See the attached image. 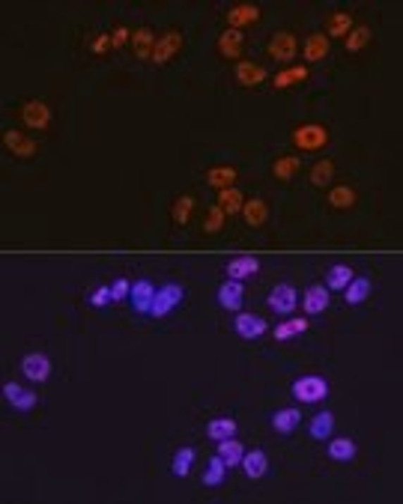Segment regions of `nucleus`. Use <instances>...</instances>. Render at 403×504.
Instances as JSON below:
<instances>
[{
    "mask_svg": "<svg viewBox=\"0 0 403 504\" xmlns=\"http://www.w3.org/2000/svg\"><path fill=\"white\" fill-rule=\"evenodd\" d=\"M266 215H269V206L263 203L260 197H251L245 200V206H242V218L248 227H260V224H266Z\"/></svg>",
    "mask_w": 403,
    "mask_h": 504,
    "instance_id": "27",
    "label": "nucleus"
},
{
    "mask_svg": "<svg viewBox=\"0 0 403 504\" xmlns=\"http://www.w3.org/2000/svg\"><path fill=\"white\" fill-rule=\"evenodd\" d=\"M192 462H194V448H180L173 453V462H170V472L176 477H185L192 472Z\"/></svg>",
    "mask_w": 403,
    "mask_h": 504,
    "instance_id": "38",
    "label": "nucleus"
},
{
    "mask_svg": "<svg viewBox=\"0 0 403 504\" xmlns=\"http://www.w3.org/2000/svg\"><path fill=\"white\" fill-rule=\"evenodd\" d=\"M216 453H218L224 462H228V469H230V465H239V462H242L245 448H242V442H236V436H230V439H221Z\"/></svg>",
    "mask_w": 403,
    "mask_h": 504,
    "instance_id": "28",
    "label": "nucleus"
},
{
    "mask_svg": "<svg viewBox=\"0 0 403 504\" xmlns=\"http://www.w3.org/2000/svg\"><path fill=\"white\" fill-rule=\"evenodd\" d=\"M182 48V33H176V30H168L165 36H159L156 39V48H153V66H165V63L180 51Z\"/></svg>",
    "mask_w": 403,
    "mask_h": 504,
    "instance_id": "8",
    "label": "nucleus"
},
{
    "mask_svg": "<svg viewBox=\"0 0 403 504\" xmlns=\"http://www.w3.org/2000/svg\"><path fill=\"white\" fill-rule=\"evenodd\" d=\"M132 308L137 310V313H147L149 317V308H153V298H156V286L149 284L147 278H141V281H135L132 284Z\"/></svg>",
    "mask_w": 403,
    "mask_h": 504,
    "instance_id": "12",
    "label": "nucleus"
},
{
    "mask_svg": "<svg viewBox=\"0 0 403 504\" xmlns=\"http://www.w3.org/2000/svg\"><path fill=\"white\" fill-rule=\"evenodd\" d=\"M114 301V296H111V286L105 284V286H96V293L90 296V305L93 308H105V305H111Z\"/></svg>",
    "mask_w": 403,
    "mask_h": 504,
    "instance_id": "43",
    "label": "nucleus"
},
{
    "mask_svg": "<svg viewBox=\"0 0 403 504\" xmlns=\"http://www.w3.org/2000/svg\"><path fill=\"white\" fill-rule=\"evenodd\" d=\"M21 373L27 376L30 382H48V376H51V361H48L45 352H30V355L21 358Z\"/></svg>",
    "mask_w": 403,
    "mask_h": 504,
    "instance_id": "7",
    "label": "nucleus"
},
{
    "mask_svg": "<svg viewBox=\"0 0 403 504\" xmlns=\"http://www.w3.org/2000/svg\"><path fill=\"white\" fill-rule=\"evenodd\" d=\"M266 54L275 60V63H284V66H290V63L296 60V54H299V42H296V36L290 33V30H278L269 39V45H266Z\"/></svg>",
    "mask_w": 403,
    "mask_h": 504,
    "instance_id": "3",
    "label": "nucleus"
},
{
    "mask_svg": "<svg viewBox=\"0 0 403 504\" xmlns=\"http://www.w3.org/2000/svg\"><path fill=\"white\" fill-rule=\"evenodd\" d=\"M125 39H129V30H125V27H117V30H114V36H111V42H114L117 48H120V45H125Z\"/></svg>",
    "mask_w": 403,
    "mask_h": 504,
    "instance_id": "46",
    "label": "nucleus"
},
{
    "mask_svg": "<svg viewBox=\"0 0 403 504\" xmlns=\"http://www.w3.org/2000/svg\"><path fill=\"white\" fill-rule=\"evenodd\" d=\"M266 469H269V460L263 451H251L242 457V472L251 477V481H260V477L266 474Z\"/></svg>",
    "mask_w": 403,
    "mask_h": 504,
    "instance_id": "23",
    "label": "nucleus"
},
{
    "mask_svg": "<svg viewBox=\"0 0 403 504\" xmlns=\"http://www.w3.org/2000/svg\"><path fill=\"white\" fill-rule=\"evenodd\" d=\"M4 400L9 403L12 409H18V412L36 409V394L27 391V388H21L18 382H6V385H4Z\"/></svg>",
    "mask_w": 403,
    "mask_h": 504,
    "instance_id": "10",
    "label": "nucleus"
},
{
    "mask_svg": "<svg viewBox=\"0 0 403 504\" xmlns=\"http://www.w3.org/2000/svg\"><path fill=\"white\" fill-rule=\"evenodd\" d=\"M233 329L242 340H257V337H263L269 332V322L263 317H257V313H236Z\"/></svg>",
    "mask_w": 403,
    "mask_h": 504,
    "instance_id": "6",
    "label": "nucleus"
},
{
    "mask_svg": "<svg viewBox=\"0 0 403 504\" xmlns=\"http://www.w3.org/2000/svg\"><path fill=\"white\" fill-rule=\"evenodd\" d=\"M293 397L299 403H323L329 397V382L323 376H302L293 382Z\"/></svg>",
    "mask_w": 403,
    "mask_h": 504,
    "instance_id": "2",
    "label": "nucleus"
},
{
    "mask_svg": "<svg viewBox=\"0 0 403 504\" xmlns=\"http://www.w3.org/2000/svg\"><path fill=\"white\" fill-rule=\"evenodd\" d=\"M302 170V158L299 156H281V158H275V165H272V173H275V179H296Z\"/></svg>",
    "mask_w": 403,
    "mask_h": 504,
    "instance_id": "26",
    "label": "nucleus"
},
{
    "mask_svg": "<svg viewBox=\"0 0 403 504\" xmlns=\"http://www.w3.org/2000/svg\"><path fill=\"white\" fill-rule=\"evenodd\" d=\"M111 45H114V42H111V36H96V42H93V54H105Z\"/></svg>",
    "mask_w": 403,
    "mask_h": 504,
    "instance_id": "45",
    "label": "nucleus"
},
{
    "mask_svg": "<svg viewBox=\"0 0 403 504\" xmlns=\"http://www.w3.org/2000/svg\"><path fill=\"white\" fill-rule=\"evenodd\" d=\"M242 45H245L242 30H230L228 27L218 36V54L228 57V60H239V54H242Z\"/></svg>",
    "mask_w": 403,
    "mask_h": 504,
    "instance_id": "18",
    "label": "nucleus"
},
{
    "mask_svg": "<svg viewBox=\"0 0 403 504\" xmlns=\"http://www.w3.org/2000/svg\"><path fill=\"white\" fill-rule=\"evenodd\" d=\"M111 296H114V301H125L132 296V284L125 278H117L114 284H111Z\"/></svg>",
    "mask_w": 403,
    "mask_h": 504,
    "instance_id": "44",
    "label": "nucleus"
},
{
    "mask_svg": "<svg viewBox=\"0 0 403 504\" xmlns=\"http://www.w3.org/2000/svg\"><path fill=\"white\" fill-rule=\"evenodd\" d=\"M224 227V209L216 203V206H209V212H206V224H204V233H209V236H216L218 230Z\"/></svg>",
    "mask_w": 403,
    "mask_h": 504,
    "instance_id": "42",
    "label": "nucleus"
},
{
    "mask_svg": "<svg viewBox=\"0 0 403 504\" xmlns=\"http://www.w3.org/2000/svg\"><path fill=\"white\" fill-rule=\"evenodd\" d=\"M302 81H308V66H287L284 72L275 75V90H290V87H299Z\"/></svg>",
    "mask_w": 403,
    "mask_h": 504,
    "instance_id": "22",
    "label": "nucleus"
},
{
    "mask_svg": "<svg viewBox=\"0 0 403 504\" xmlns=\"http://www.w3.org/2000/svg\"><path fill=\"white\" fill-rule=\"evenodd\" d=\"M260 21V9L254 4H239V6H230L228 9V24H230V30H239V27H245V24H254Z\"/></svg>",
    "mask_w": 403,
    "mask_h": 504,
    "instance_id": "17",
    "label": "nucleus"
},
{
    "mask_svg": "<svg viewBox=\"0 0 403 504\" xmlns=\"http://www.w3.org/2000/svg\"><path fill=\"white\" fill-rule=\"evenodd\" d=\"M185 298V289L182 284H165V286H159L156 289V298H153V308H149V317L153 320H161V317H168V313L180 305V301Z\"/></svg>",
    "mask_w": 403,
    "mask_h": 504,
    "instance_id": "1",
    "label": "nucleus"
},
{
    "mask_svg": "<svg viewBox=\"0 0 403 504\" xmlns=\"http://www.w3.org/2000/svg\"><path fill=\"white\" fill-rule=\"evenodd\" d=\"M206 182L212 185V188H230L233 182H236V170L233 168H228V165H221V168H209L206 170Z\"/></svg>",
    "mask_w": 403,
    "mask_h": 504,
    "instance_id": "34",
    "label": "nucleus"
},
{
    "mask_svg": "<svg viewBox=\"0 0 403 504\" xmlns=\"http://www.w3.org/2000/svg\"><path fill=\"white\" fill-rule=\"evenodd\" d=\"M326 308H329V289L323 284H311L305 289V296H302V310H305L308 317H317Z\"/></svg>",
    "mask_w": 403,
    "mask_h": 504,
    "instance_id": "9",
    "label": "nucleus"
},
{
    "mask_svg": "<svg viewBox=\"0 0 403 504\" xmlns=\"http://www.w3.org/2000/svg\"><path fill=\"white\" fill-rule=\"evenodd\" d=\"M192 209H194V197H176L173 200V224L176 227H185L188 224V215H192Z\"/></svg>",
    "mask_w": 403,
    "mask_h": 504,
    "instance_id": "40",
    "label": "nucleus"
},
{
    "mask_svg": "<svg viewBox=\"0 0 403 504\" xmlns=\"http://www.w3.org/2000/svg\"><path fill=\"white\" fill-rule=\"evenodd\" d=\"M4 144H6V149H12V156H18V158H30L39 153L36 141H30V137L21 132H4Z\"/></svg>",
    "mask_w": 403,
    "mask_h": 504,
    "instance_id": "13",
    "label": "nucleus"
},
{
    "mask_svg": "<svg viewBox=\"0 0 403 504\" xmlns=\"http://www.w3.org/2000/svg\"><path fill=\"white\" fill-rule=\"evenodd\" d=\"M21 117L30 129H48V122H51V108H48L45 102H27L21 108Z\"/></svg>",
    "mask_w": 403,
    "mask_h": 504,
    "instance_id": "15",
    "label": "nucleus"
},
{
    "mask_svg": "<svg viewBox=\"0 0 403 504\" xmlns=\"http://www.w3.org/2000/svg\"><path fill=\"white\" fill-rule=\"evenodd\" d=\"M132 42H135V54L141 57V60H149L153 57V48H156V36L149 27H137L132 33Z\"/></svg>",
    "mask_w": 403,
    "mask_h": 504,
    "instance_id": "30",
    "label": "nucleus"
},
{
    "mask_svg": "<svg viewBox=\"0 0 403 504\" xmlns=\"http://www.w3.org/2000/svg\"><path fill=\"white\" fill-rule=\"evenodd\" d=\"M349 30H352V15H349V12H335V15L329 18V30H326V36L344 39Z\"/></svg>",
    "mask_w": 403,
    "mask_h": 504,
    "instance_id": "39",
    "label": "nucleus"
},
{
    "mask_svg": "<svg viewBox=\"0 0 403 504\" xmlns=\"http://www.w3.org/2000/svg\"><path fill=\"white\" fill-rule=\"evenodd\" d=\"M329 206H335V209L356 206V191H352L349 185H335L332 191H329Z\"/></svg>",
    "mask_w": 403,
    "mask_h": 504,
    "instance_id": "37",
    "label": "nucleus"
},
{
    "mask_svg": "<svg viewBox=\"0 0 403 504\" xmlns=\"http://www.w3.org/2000/svg\"><path fill=\"white\" fill-rule=\"evenodd\" d=\"M302 57H305L308 63H320L329 57V36L326 33H311L305 45H302Z\"/></svg>",
    "mask_w": 403,
    "mask_h": 504,
    "instance_id": "14",
    "label": "nucleus"
},
{
    "mask_svg": "<svg viewBox=\"0 0 403 504\" xmlns=\"http://www.w3.org/2000/svg\"><path fill=\"white\" fill-rule=\"evenodd\" d=\"M242 281H224L218 286V305L224 310H239L242 308Z\"/></svg>",
    "mask_w": 403,
    "mask_h": 504,
    "instance_id": "16",
    "label": "nucleus"
},
{
    "mask_svg": "<svg viewBox=\"0 0 403 504\" xmlns=\"http://www.w3.org/2000/svg\"><path fill=\"white\" fill-rule=\"evenodd\" d=\"M356 278V272H352L347 263H335V266H329V272H326V289H341L344 293V286Z\"/></svg>",
    "mask_w": 403,
    "mask_h": 504,
    "instance_id": "25",
    "label": "nucleus"
},
{
    "mask_svg": "<svg viewBox=\"0 0 403 504\" xmlns=\"http://www.w3.org/2000/svg\"><path fill=\"white\" fill-rule=\"evenodd\" d=\"M371 296V281L368 278H352L347 286H344V298H347V305H361L364 298Z\"/></svg>",
    "mask_w": 403,
    "mask_h": 504,
    "instance_id": "31",
    "label": "nucleus"
},
{
    "mask_svg": "<svg viewBox=\"0 0 403 504\" xmlns=\"http://www.w3.org/2000/svg\"><path fill=\"white\" fill-rule=\"evenodd\" d=\"M218 206L224 209V215H236V212H242V206H245V197H242V191L239 188H221L218 191Z\"/></svg>",
    "mask_w": 403,
    "mask_h": 504,
    "instance_id": "29",
    "label": "nucleus"
},
{
    "mask_svg": "<svg viewBox=\"0 0 403 504\" xmlns=\"http://www.w3.org/2000/svg\"><path fill=\"white\" fill-rule=\"evenodd\" d=\"M266 305L275 310V313H281V317H293V310L299 308V296H296V289L290 286V284H278L269 293L266 298Z\"/></svg>",
    "mask_w": 403,
    "mask_h": 504,
    "instance_id": "5",
    "label": "nucleus"
},
{
    "mask_svg": "<svg viewBox=\"0 0 403 504\" xmlns=\"http://www.w3.org/2000/svg\"><path fill=\"white\" fill-rule=\"evenodd\" d=\"M329 457L335 460V462H349L352 457H356V442L352 439H332L329 442Z\"/></svg>",
    "mask_w": 403,
    "mask_h": 504,
    "instance_id": "32",
    "label": "nucleus"
},
{
    "mask_svg": "<svg viewBox=\"0 0 403 504\" xmlns=\"http://www.w3.org/2000/svg\"><path fill=\"white\" fill-rule=\"evenodd\" d=\"M308 329H311V322L305 317H287L281 325H275L272 334H275V340H290L296 334H305Z\"/></svg>",
    "mask_w": 403,
    "mask_h": 504,
    "instance_id": "21",
    "label": "nucleus"
},
{
    "mask_svg": "<svg viewBox=\"0 0 403 504\" xmlns=\"http://www.w3.org/2000/svg\"><path fill=\"white\" fill-rule=\"evenodd\" d=\"M206 436L216 439V442H221V439H230V436H236V421L233 418H212L206 424Z\"/></svg>",
    "mask_w": 403,
    "mask_h": 504,
    "instance_id": "35",
    "label": "nucleus"
},
{
    "mask_svg": "<svg viewBox=\"0 0 403 504\" xmlns=\"http://www.w3.org/2000/svg\"><path fill=\"white\" fill-rule=\"evenodd\" d=\"M233 75H236V81L242 84V87H257V84H263V81H266V69H263V66H257V63H248V60L236 63Z\"/></svg>",
    "mask_w": 403,
    "mask_h": 504,
    "instance_id": "19",
    "label": "nucleus"
},
{
    "mask_svg": "<svg viewBox=\"0 0 403 504\" xmlns=\"http://www.w3.org/2000/svg\"><path fill=\"white\" fill-rule=\"evenodd\" d=\"M299 421H302V412L299 409H278L272 415V430L275 433H281V436H287V433H293L296 427H299Z\"/></svg>",
    "mask_w": 403,
    "mask_h": 504,
    "instance_id": "20",
    "label": "nucleus"
},
{
    "mask_svg": "<svg viewBox=\"0 0 403 504\" xmlns=\"http://www.w3.org/2000/svg\"><path fill=\"white\" fill-rule=\"evenodd\" d=\"M224 474H228V462H224L216 453V457H209V465H206V472H204V486H221Z\"/></svg>",
    "mask_w": 403,
    "mask_h": 504,
    "instance_id": "36",
    "label": "nucleus"
},
{
    "mask_svg": "<svg viewBox=\"0 0 403 504\" xmlns=\"http://www.w3.org/2000/svg\"><path fill=\"white\" fill-rule=\"evenodd\" d=\"M293 144L299 149H305V153H317L329 144V132H326V125H317V122H308V125H299L293 132Z\"/></svg>",
    "mask_w": 403,
    "mask_h": 504,
    "instance_id": "4",
    "label": "nucleus"
},
{
    "mask_svg": "<svg viewBox=\"0 0 403 504\" xmlns=\"http://www.w3.org/2000/svg\"><path fill=\"white\" fill-rule=\"evenodd\" d=\"M371 39H373L371 27H352V30L344 36V48H347L349 54H356V51H361L364 45H371Z\"/></svg>",
    "mask_w": 403,
    "mask_h": 504,
    "instance_id": "33",
    "label": "nucleus"
},
{
    "mask_svg": "<svg viewBox=\"0 0 403 504\" xmlns=\"http://www.w3.org/2000/svg\"><path fill=\"white\" fill-rule=\"evenodd\" d=\"M257 272H260V260L251 257V254L233 257L228 266H224V275H228L230 281H245V278H251V275H257Z\"/></svg>",
    "mask_w": 403,
    "mask_h": 504,
    "instance_id": "11",
    "label": "nucleus"
},
{
    "mask_svg": "<svg viewBox=\"0 0 403 504\" xmlns=\"http://www.w3.org/2000/svg\"><path fill=\"white\" fill-rule=\"evenodd\" d=\"M332 173H335V165L329 158H323V161H317V165L311 168V185H326V182H332Z\"/></svg>",
    "mask_w": 403,
    "mask_h": 504,
    "instance_id": "41",
    "label": "nucleus"
},
{
    "mask_svg": "<svg viewBox=\"0 0 403 504\" xmlns=\"http://www.w3.org/2000/svg\"><path fill=\"white\" fill-rule=\"evenodd\" d=\"M332 430H335V415L332 412L314 415L311 424H308V433H311V439H317V442H326V439L332 436Z\"/></svg>",
    "mask_w": 403,
    "mask_h": 504,
    "instance_id": "24",
    "label": "nucleus"
}]
</instances>
